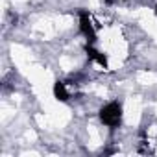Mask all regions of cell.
<instances>
[{
  "instance_id": "cell-1",
  "label": "cell",
  "mask_w": 157,
  "mask_h": 157,
  "mask_svg": "<svg viewBox=\"0 0 157 157\" xmlns=\"http://www.w3.org/2000/svg\"><path fill=\"white\" fill-rule=\"evenodd\" d=\"M98 120L102 126L109 128V129H117L122 126L124 120V105L118 100H111L107 104H104L98 109Z\"/></svg>"
},
{
  "instance_id": "cell-2",
  "label": "cell",
  "mask_w": 157,
  "mask_h": 157,
  "mask_svg": "<svg viewBox=\"0 0 157 157\" xmlns=\"http://www.w3.org/2000/svg\"><path fill=\"white\" fill-rule=\"evenodd\" d=\"M78 32L87 43H96L98 28L93 19V13L89 10H80L78 11Z\"/></svg>"
},
{
  "instance_id": "cell-3",
  "label": "cell",
  "mask_w": 157,
  "mask_h": 157,
  "mask_svg": "<svg viewBox=\"0 0 157 157\" xmlns=\"http://www.w3.org/2000/svg\"><path fill=\"white\" fill-rule=\"evenodd\" d=\"M70 85H72L70 82H63V80H57V82L54 83V87H52L54 98H56L57 102H63V104L70 102V98H72V87H70Z\"/></svg>"
},
{
  "instance_id": "cell-4",
  "label": "cell",
  "mask_w": 157,
  "mask_h": 157,
  "mask_svg": "<svg viewBox=\"0 0 157 157\" xmlns=\"http://www.w3.org/2000/svg\"><path fill=\"white\" fill-rule=\"evenodd\" d=\"M153 13H155V17H157V4L153 6Z\"/></svg>"
}]
</instances>
